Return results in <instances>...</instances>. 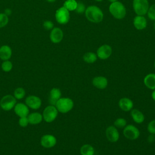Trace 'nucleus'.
<instances>
[{
  "instance_id": "ea45409f",
  "label": "nucleus",
  "mask_w": 155,
  "mask_h": 155,
  "mask_svg": "<svg viewBox=\"0 0 155 155\" xmlns=\"http://www.w3.org/2000/svg\"><path fill=\"white\" fill-rule=\"evenodd\" d=\"M153 27H154V29L155 30V22H154V25H153Z\"/></svg>"
},
{
  "instance_id": "c85d7f7f",
  "label": "nucleus",
  "mask_w": 155,
  "mask_h": 155,
  "mask_svg": "<svg viewBox=\"0 0 155 155\" xmlns=\"http://www.w3.org/2000/svg\"><path fill=\"white\" fill-rule=\"evenodd\" d=\"M147 14L150 20L155 21V3L149 7Z\"/></svg>"
},
{
  "instance_id": "72a5a7b5",
  "label": "nucleus",
  "mask_w": 155,
  "mask_h": 155,
  "mask_svg": "<svg viewBox=\"0 0 155 155\" xmlns=\"http://www.w3.org/2000/svg\"><path fill=\"white\" fill-rule=\"evenodd\" d=\"M19 125L22 127H27L29 122H28V120L27 118V116H25V117H21L19 119Z\"/></svg>"
},
{
  "instance_id": "dca6fc26",
  "label": "nucleus",
  "mask_w": 155,
  "mask_h": 155,
  "mask_svg": "<svg viewBox=\"0 0 155 155\" xmlns=\"http://www.w3.org/2000/svg\"><path fill=\"white\" fill-rule=\"evenodd\" d=\"M92 84L93 86L95 87L96 88L100 90H103L107 87L108 80L104 76H96L93 79Z\"/></svg>"
},
{
  "instance_id": "f3484780",
  "label": "nucleus",
  "mask_w": 155,
  "mask_h": 155,
  "mask_svg": "<svg viewBox=\"0 0 155 155\" xmlns=\"http://www.w3.org/2000/svg\"><path fill=\"white\" fill-rule=\"evenodd\" d=\"M119 108L124 111H129L133 109V102L128 97L121 98L118 102Z\"/></svg>"
},
{
  "instance_id": "f704fd0d",
  "label": "nucleus",
  "mask_w": 155,
  "mask_h": 155,
  "mask_svg": "<svg viewBox=\"0 0 155 155\" xmlns=\"http://www.w3.org/2000/svg\"><path fill=\"white\" fill-rule=\"evenodd\" d=\"M155 134H150V135L148 136V141L150 142V143H152L155 140Z\"/></svg>"
},
{
  "instance_id": "b1692460",
  "label": "nucleus",
  "mask_w": 155,
  "mask_h": 155,
  "mask_svg": "<svg viewBox=\"0 0 155 155\" xmlns=\"http://www.w3.org/2000/svg\"><path fill=\"white\" fill-rule=\"evenodd\" d=\"M81 155H94V149L90 144H84L80 148Z\"/></svg>"
},
{
  "instance_id": "9d476101",
  "label": "nucleus",
  "mask_w": 155,
  "mask_h": 155,
  "mask_svg": "<svg viewBox=\"0 0 155 155\" xmlns=\"http://www.w3.org/2000/svg\"><path fill=\"white\" fill-rule=\"evenodd\" d=\"M41 145L45 148H50L55 146L57 142L55 136L51 134H45L41 138Z\"/></svg>"
},
{
  "instance_id": "c9c22d12",
  "label": "nucleus",
  "mask_w": 155,
  "mask_h": 155,
  "mask_svg": "<svg viewBox=\"0 0 155 155\" xmlns=\"http://www.w3.org/2000/svg\"><path fill=\"white\" fill-rule=\"evenodd\" d=\"M151 97L155 101V90H153V91L151 93Z\"/></svg>"
},
{
  "instance_id": "0eeeda50",
  "label": "nucleus",
  "mask_w": 155,
  "mask_h": 155,
  "mask_svg": "<svg viewBox=\"0 0 155 155\" xmlns=\"http://www.w3.org/2000/svg\"><path fill=\"white\" fill-rule=\"evenodd\" d=\"M16 104V99L14 96L7 94L3 96L0 101V106L5 111H10L13 109Z\"/></svg>"
},
{
  "instance_id": "7ed1b4c3",
  "label": "nucleus",
  "mask_w": 155,
  "mask_h": 155,
  "mask_svg": "<svg viewBox=\"0 0 155 155\" xmlns=\"http://www.w3.org/2000/svg\"><path fill=\"white\" fill-rule=\"evenodd\" d=\"M74 106L73 100L69 97H61L56 102L55 107L58 112L67 113L71 111Z\"/></svg>"
},
{
  "instance_id": "f8f14e48",
  "label": "nucleus",
  "mask_w": 155,
  "mask_h": 155,
  "mask_svg": "<svg viewBox=\"0 0 155 155\" xmlns=\"http://www.w3.org/2000/svg\"><path fill=\"white\" fill-rule=\"evenodd\" d=\"M105 135L107 140L110 142H116L119 138V133L117 128L112 125L107 128Z\"/></svg>"
},
{
  "instance_id": "39448f33",
  "label": "nucleus",
  "mask_w": 155,
  "mask_h": 155,
  "mask_svg": "<svg viewBox=\"0 0 155 155\" xmlns=\"http://www.w3.org/2000/svg\"><path fill=\"white\" fill-rule=\"evenodd\" d=\"M58 111L55 106L50 105L45 108L42 113L43 119L48 123L54 121L57 117Z\"/></svg>"
},
{
  "instance_id": "aec40b11",
  "label": "nucleus",
  "mask_w": 155,
  "mask_h": 155,
  "mask_svg": "<svg viewBox=\"0 0 155 155\" xmlns=\"http://www.w3.org/2000/svg\"><path fill=\"white\" fill-rule=\"evenodd\" d=\"M12 54V51L10 48L7 45H2L0 47V58L3 61L8 60Z\"/></svg>"
},
{
  "instance_id": "393cba45",
  "label": "nucleus",
  "mask_w": 155,
  "mask_h": 155,
  "mask_svg": "<svg viewBox=\"0 0 155 155\" xmlns=\"http://www.w3.org/2000/svg\"><path fill=\"white\" fill-rule=\"evenodd\" d=\"M78 2L75 0H66L64 3V7L69 12L74 11L76 8Z\"/></svg>"
},
{
  "instance_id": "cd10ccee",
  "label": "nucleus",
  "mask_w": 155,
  "mask_h": 155,
  "mask_svg": "<svg viewBox=\"0 0 155 155\" xmlns=\"http://www.w3.org/2000/svg\"><path fill=\"white\" fill-rule=\"evenodd\" d=\"M1 68L4 71L9 72L12 70V69L13 68V64L8 60L4 61V62L1 64Z\"/></svg>"
},
{
  "instance_id": "20e7f679",
  "label": "nucleus",
  "mask_w": 155,
  "mask_h": 155,
  "mask_svg": "<svg viewBox=\"0 0 155 155\" xmlns=\"http://www.w3.org/2000/svg\"><path fill=\"white\" fill-rule=\"evenodd\" d=\"M149 7V2L148 0L133 1V10L137 15L144 16L147 15Z\"/></svg>"
},
{
  "instance_id": "58836bf2",
  "label": "nucleus",
  "mask_w": 155,
  "mask_h": 155,
  "mask_svg": "<svg viewBox=\"0 0 155 155\" xmlns=\"http://www.w3.org/2000/svg\"><path fill=\"white\" fill-rule=\"evenodd\" d=\"M95 1H97V2H101V1H102L103 0H94Z\"/></svg>"
},
{
  "instance_id": "c756f323",
  "label": "nucleus",
  "mask_w": 155,
  "mask_h": 155,
  "mask_svg": "<svg viewBox=\"0 0 155 155\" xmlns=\"http://www.w3.org/2000/svg\"><path fill=\"white\" fill-rule=\"evenodd\" d=\"M8 22V18L7 15L3 13H0V28L5 27Z\"/></svg>"
},
{
  "instance_id": "6e6552de",
  "label": "nucleus",
  "mask_w": 155,
  "mask_h": 155,
  "mask_svg": "<svg viewBox=\"0 0 155 155\" xmlns=\"http://www.w3.org/2000/svg\"><path fill=\"white\" fill-rule=\"evenodd\" d=\"M123 134L127 139L134 140L139 138L140 136V131L136 127L133 125L130 124L126 125L124 128Z\"/></svg>"
},
{
  "instance_id": "a211bd4d",
  "label": "nucleus",
  "mask_w": 155,
  "mask_h": 155,
  "mask_svg": "<svg viewBox=\"0 0 155 155\" xmlns=\"http://www.w3.org/2000/svg\"><path fill=\"white\" fill-rule=\"evenodd\" d=\"M61 97V91L58 88H53L50 91L48 102L50 105L55 106L57 101Z\"/></svg>"
},
{
  "instance_id": "f257e3e1",
  "label": "nucleus",
  "mask_w": 155,
  "mask_h": 155,
  "mask_svg": "<svg viewBox=\"0 0 155 155\" xmlns=\"http://www.w3.org/2000/svg\"><path fill=\"white\" fill-rule=\"evenodd\" d=\"M85 16L88 21L93 23L101 22L104 19V13L102 10L97 6L90 5L85 11Z\"/></svg>"
},
{
  "instance_id": "473e14b6",
  "label": "nucleus",
  "mask_w": 155,
  "mask_h": 155,
  "mask_svg": "<svg viewBox=\"0 0 155 155\" xmlns=\"http://www.w3.org/2000/svg\"><path fill=\"white\" fill-rule=\"evenodd\" d=\"M54 24L52 21L47 20L43 22V27L46 30H51L54 27Z\"/></svg>"
},
{
  "instance_id": "5701e85b",
  "label": "nucleus",
  "mask_w": 155,
  "mask_h": 155,
  "mask_svg": "<svg viewBox=\"0 0 155 155\" xmlns=\"http://www.w3.org/2000/svg\"><path fill=\"white\" fill-rule=\"evenodd\" d=\"M97 56L96 53L94 52H87L83 56V60L88 64H93L97 61Z\"/></svg>"
},
{
  "instance_id": "2f4dec72",
  "label": "nucleus",
  "mask_w": 155,
  "mask_h": 155,
  "mask_svg": "<svg viewBox=\"0 0 155 155\" xmlns=\"http://www.w3.org/2000/svg\"><path fill=\"white\" fill-rule=\"evenodd\" d=\"M85 9H86V8H85L84 4L82 3V2H78V5H77L75 11L78 13L81 14V13H83L85 12Z\"/></svg>"
},
{
  "instance_id": "bb28decb",
  "label": "nucleus",
  "mask_w": 155,
  "mask_h": 155,
  "mask_svg": "<svg viewBox=\"0 0 155 155\" xmlns=\"http://www.w3.org/2000/svg\"><path fill=\"white\" fill-rule=\"evenodd\" d=\"M127 125V120L122 117L117 118L114 122V126L118 128H123Z\"/></svg>"
},
{
  "instance_id": "e433bc0d",
  "label": "nucleus",
  "mask_w": 155,
  "mask_h": 155,
  "mask_svg": "<svg viewBox=\"0 0 155 155\" xmlns=\"http://www.w3.org/2000/svg\"><path fill=\"white\" fill-rule=\"evenodd\" d=\"M47 1L48 2H54L56 1V0H47Z\"/></svg>"
},
{
  "instance_id": "79ce46f5",
  "label": "nucleus",
  "mask_w": 155,
  "mask_h": 155,
  "mask_svg": "<svg viewBox=\"0 0 155 155\" xmlns=\"http://www.w3.org/2000/svg\"><path fill=\"white\" fill-rule=\"evenodd\" d=\"M64 1H66V0H64Z\"/></svg>"
},
{
  "instance_id": "412c9836",
  "label": "nucleus",
  "mask_w": 155,
  "mask_h": 155,
  "mask_svg": "<svg viewBox=\"0 0 155 155\" xmlns=\"http://www.w3.org/2000/svg\"><path fill=\"white\" fill-rule=\"evenodd\" d=\"M145 85L150 90H155V73H149L143 79Z\"/></svg>"
},
{
  "instance_id": "a878e982",
  "label": "nucleus",
  "mask_w": 155,
  "mask_h": 155,
  "mask_svg": "<svg viewBox=\"0 0 155 155\" xmlns=\"http://www.w3.org/2000/svg\"><path fill=\"white\" fill-rule=\"evenodd\" d=\"M25 94V90L22 87H18L16 88L14 91V97L16 98V99H22L24 97V96Z\"/></svg>"
},
{
  "instance_id": "6ab92c4d",
  "label": "nucleus",
  "mask_w": 155,
  "mask_h": 155,
  "mask_svg": "<svg viewBox=\"0 0 155 155\" xmlns=\"http://www.w3.org/2000/svg\"><path fill=\"white\" fill-rule=\"evenodd\" d=\"M27 118H28L29 124L31 125L39 124L43 120L42 114H41L40 113H38V112H34V113L28 114V115L27 116Z\"/></svg>"
},
{
  "instance_id": "4be33fe9",
  "label": "nucleus",
  "mask_w": 155,
  "mask_h": 155,
  "mask_svg": "<svg viewBox=\"0 0 155 155\" xmlns=\"http://www.w3.org/2000/svg\"><path fill=\"white\" fill-rule=\"evenodd\" d=\"M130 114L133 120L137 124H142L145 120L143 114L137 109H132Z\"/></svg>"
},
{
  "instance_id": "7c9ffc66",
  "label": "nucleus",
  "mask_w": 155,
  "mask_h": 155,
  "mask_svg": "<svg viewBox=\"0 0 155 155\" xmlns=\"http://www.w3.org/2000/svg\"><path fill=\"white\" fill-rule=\"evenodd\" d=\"M147 130L150 134H155V119L149 122L147 126Z\"/></svg>"
},
{
  "instance_id": "f03ea898",
  "label": "nucleus",
  "mask_w": 155,
  "mask_h": 155,
  "mask_svg": "<svg viewBox=\"0 0 155 155\" xmlns=\"http://www.w3.org/2000/svg\"><path fill=\"white\" fill-rule=\"evenodd\" d=\"M109 12L110 14L117 19L124 18L127 13L125 5L118 1L111 3L109 6Z\"/></svg>"
},
{
  "instance_id": "423d86ee",
  "label": "nucleus",
  "mask_w": 155,
  "mask_h": 155,
  "mask_svg": "<svg viewBox=\"0 0 155 155\" xmlns=\"http://www.w3.org/2000/svg\"><path fill=\"white\" fill-rule=\"evenodd\" d=\"M55 18L59 24L62 25L66 24L69 22L70 18V12L64 6L61 7L56 11Z\"/></svg>"
},
{
  "instance_id": "4c0bfd02",
  "label": "nucleus",
  "mask_w": 155,
  "mask_h": 155,
  "mask_svg": "<svg viewBox=\"0 0 155 155\" xmlns=\"http://www.w3.org/2000/svg\"><path fill=\"white\" fill-rule=\"evenodd\" d=\"M109 2H110L111 3L112 2H116V1H117L118 0H108Z\"/></svg>"
},
{
  "instance_id": "a19ab883",
  "label": "nucleus",
  "mask_w": 155,
  "mask_h": 155,
  "mask_svg": "<svg viewBox=\"0 0 155 155\" xmlns=\"http://www.w3.org/2000/svg\"><path fill=\"white\" fill-rule=\"evenodd\" d=\"M154 68H155V61H154Z\"/></svg>"
},
{
  "instance_id": "ddd939ff",
  "label": "nucleus",
  "mask_w": 155,
  "mask_h": 155,
  "mask_svg": "<svg viewBox=\"0 0 155 155\" xmlns=\"http://www.w3.org/2000/svg\"><path fill=\"white\" fill-rule=\"evenodd\" d=\"M64 38L63 31L59 27H54L50 31V39L54 44H58L62 41Z\"/></svg>"
},
{
  "instance_id": "1a4fd4ad",
  "label": "nucleus",
  "mask_w": 155,
  "mask_h": 155,
  "mask_svg": "<svg viewBox=\"0 0 155 155\" xmlns=\"http://www.w3.org/2000/svg\"><path fill=\"white\" fill-rule=\"evenodd\" d=\"M112 54V48L108 44H104L100 46L96 51V54L98 58L102 60H105L110 57Z\"/></svg>"
},
{
  "instance_id": "9b49d317",
  "label": "nucleus",
  "mask_w": 155,
  "mask_h": 155,
  "mask_svg": "<svg viewBox=\"0 0 155 155\" xmlns=\"http://www.w3.org/2000/svg\"><path fill=\"white\" fill-rule=\"evenodd\" d=\"M41 99L36 96L30 95L25 99V104L28 108L33 110H37L41 106Z\"/></svg>"
},
{
  "instance_id": "2eb2a0df",
  "label": "nucleus",
  "mask_w": 155,
  "mask_h": 155,
  "mask_svg": "<svg viewBox=\"0 0 155 155\" xmlns=\"http://www.w3.org/2000/svg\"><path fill=\"white\" fill-rule=\"evenodd\" d=\"M134 27L138 30H142L147 27V21L144 16L137 15L133 19Z\"/></svg>"
},
{
  "instance_id": "4468645a",
  "label": "nucleus",
  "mask_w": 155,
  "mask_h": 155,
  "mask_svg": "<svg viewBox=\"0 0 155 155\" xmlns=\"http://www.w3.org/2000/svg\"><path fill=\"white\" fill-rule=\"evenodd\" d=\"M14 108V111L17 116L19 117L27 116L29 114V109L26 104L23 103L16 104Z\"/></svg>"
}]
</instances>
